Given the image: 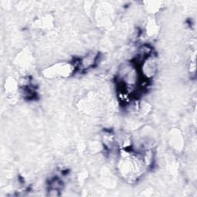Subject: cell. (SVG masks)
<instances>
[{
  "instance_id": "obj_1",
  "label": "cell",
  "mask_w": 197,
  "mask_h": 197,
  "mask_svg": "<svg viewBox=\"0 0 197 197\" xmlns=\"http://www.w3.org/2000/svg\"><path fill=\"white\" fill-rule=\"evenodd\" d=\"M63 182L59 178L55 177L53 179H51L49 183V188L56 189L59 190H62L63 188Z\"/></svg>"
},
{
  "instance_id": "obj_2",
  "label": "cell",
  "mask_w": 197,
  "mask_h": 197,
  "mask_svg": "<svg viewBox=\"0 0 197 197\" xmlns=\"http://www.w3.org/2000/svg\"><path fill=\"white\" fill-rule=\"evenodd\" d=\"M61 190L52 189V188H49L48 191H47V196H52V197H56L59 196L61 194Z\"/></svg>"
}]
</instances>
